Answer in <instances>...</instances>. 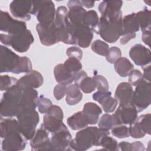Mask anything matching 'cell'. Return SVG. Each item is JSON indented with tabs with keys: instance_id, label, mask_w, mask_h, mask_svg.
I'll use <instances>...</instances> for the list:
<instances>
[{
	"instance_id": "obj_12",
	"label": "cell",
	"mask_w": 151,
	"mask_h": 151,
	"mask_svg": "<svg viewBox=\"0 0 151 151\" xmlns=\"http://www.w3.org/2000/svg\"><path fill=\"white\" fill-rule=\"evenodd\" d=\"M36 30L42 44L50 46L60 42L54 22L49 24L38 23L36 26Z\"/></svg>"
},
{
	"instance_id": "obj_29",
	"label": "cell",
	"mask_w": 151,
	"mask_h": 151,
	"mask_svg": "<svg viewBox=\"0 0 151 151\" xmlns=\"http://www.w3.org/2000/svg\"><path fill=\"white\" fill-rule=\"evenodd\" d=\"M83 94L79 87L74 84L68 85L65 101L68 105L73 106L78 103L82 99Z\"/></svg>"
},
{
	"instance_id": "obj_19",
	"label": "cell",
	"mask_w": 151,
	"mask_h": 151,
	"mask_svg": "<svg viewBox=\"0 0 151 151\" xmlns=\"http://www.w3.org/2000/svg\"><path fill=\"white\" fill-rule=\"evenodd\" d=\"M93 99L99 102L103 110L107 113L113 112L117 105L116 100L111 97V93L109 91L98 90L93 94Z\"/></svg>"
},
{
	"instance_id": "obj_28",
	"label": "cell",
	"mask_w": 151,
	"mask_h": 151,
	"mask_svg": "<svg viewBox=\"0 0 151 151\" xmlns=\"http://www.w3.org/2000/svg\"><path fill=\"white\" fill-rule=\"evenodd\" d=\"M114 67L116 72L122 77L128 76L134 68L132 63L125 57L119 58L114 63Z\"/></svg>"
},
{
	"instance_id": "obj_24",
	"label": "cell",
	"mask_w": 151,
	"mask_h": 151,
	"mask_svg": "<svg viewBox=\"0 0 151 151\" xmlns=\"http://www.w3.org/2000/svg\"><path fill=\"white\" fill-rule=\"evenodd\" d=\"M123 5L122 1H104L99 5V10L101 16L110 17L121 11Z\"/></svg>"
},
{
	"instance_id": "obj_52",
	"label": "cell",
	"mask_w": 151,
	"mask_h": 151,
	"mask_svg": "<svg viewBox=\"0 0 151 151\" xmlns=\"http://www.w3.org/2000/svg\"><path fill=\"white\" fill-rule=\"evenodd\" d=\"M142 41L148 46H150V31H144L142 33Z\"/></svg>"
},
{
	"instance_id": "obj_11",
	"label": "cell",
	"mask_w": 151,
	"mask_h": 151,
	"mask_svg": "<svg viewBox=\"0 0 151 151\" xmlns=\"http://www.w3.org/2000/svg\"><path fill=\"white\" fill-rule=\"evenodd\" d=\"M51 135L50 141L49 150H72L70 147V142L72 140V136L67 127Z\"/></svg>"
},
{
	"instance_id": "obj_47",
	"label": "cell",
	"mask_w": 151,
	"mask_h": 151,
	"mask_svg": "<svg viewBox=\"0 0 151 151\" xmlns=\"http://www.w3.org/2000/svg\"><path fill=\"white\" fill-rule=\"evenodd\" d=\"M67 56L70 58H74L80 61L83 57L82 50L77 47H71L67 48L66 51Z\"/></svg>"
},
{
	"instance_id": "obj_4",
	"label": "cell",
	"mask_w": 151,
	"mask_h": 151,
	"mask_svg": "<svg viewBox=\"0 0 151 151\" xmlns=\"http://www.w3.org/2000/svg\"><path fill=\"white\" fill-rule=\"evenodd\" d=\"M19 132L27 140H31L35 133L40 117L35 109H22L17 115Z\"/></svg>"
},
{
	"instance_id": "obj_15",
	"label": "cell",
	"mask_w": 151,
	"mask_h": 151,
	"mask_svg": "<svg viewBox=\"0 0 151 151\" xmlns=\"http://www.w3.org/2000/svg\"><path fill=\"white\" fill-rule=\"evenodd\" d=\"M26 140L19 131L13 132L4 138L2 143V149L6 151L24 150L27 145Z\"/></svg>"
},
{
	"instance_id": "obj_27",
	"label": "cell",
	"mask_w": 151,
	"mask_h": 151,
	"mask_svg": "<svg viewBox=\"0 0 151 151\" xmlns=\"http://www.w3.org/2000/svg\"><path fill=\"white\" fill-rule=\"evenodd\" d=\"M0 129L1 138H5L6 136L13 132L19 131L18 120L12 117L1 119Z\"/></svg>"
},
{
	"instance_id": "obj_51",
	"label": "cell",
	"mask_w": 151,
	"mask_h": 151,
	"mask_svg": "<svg viewBox=\"0 0 151 151\" xmlns=\"http://www.w3.org/2000/svg\"><path fill=\"white\" fill-rule=\"evenodd\" d=\"M132 150L133 151H143L145 150L144 145L140 141H136L132 143Z\"/></svg>"
},
{
	"instance_id": "obj_37",
	"label": "cell",
	"mask_w": 151,
	"mask_h": 151,
	"mask_svg": "<svg viewBox=\"0 0 151 151\" xmlns=\"http://www.w3.org/2000/svg\"><path fill=\"white\" fill-rule=\"evenodd\" d=\"M101 146L104 149L108 150H118V143L117 141L109 136V135L104 136L99 144V146Z\"/></svg>"
},
{
	"instance_id": "obj_44",
	"label": "cell",
	"mask_w": 151,
	"mask_h": 151,
	"mask_svg": "<svg viewBox=\"0 0 151 151\" xmlns=\"http://www.w3.org/2000/svg\"><path fill=\"white\" fill-rule=\"evenodd\" d=\"M143 80V74L139 70H133L129 75V83L132 86H136Z\"/></svg>"
},
{
	"instance_id": "obj_49",
	"label": "cell",
	"mask_w": 151,
	"mask_h": 151,
	"mask_svg": "<svg viewBox=\"0 0 151 151\" xmlns=\"http://www.w3.org/2000/svg\"><path fill=\"white\" fill-rule=\"evenodd\" d=\"M136 37V33H130L122 35V38L120 39V44L122 45L126 44L130 40Z\"/></svg>"
},
{
	"instance_id": "obj_43",
	"label": "cell",
	"mask_w": 151,
	"mask_h": 151,
	"mask_svg": "<svg viewBox=\"0 0 151 151\" xmlns=\"http://www.w3.org/2000/svg\"><path fill=\"white\" fill-rule=\"evenodd\" d=\"M121 56L122 52L120 49L117 47H112L109 48L108 54L106 57L109 63L114 64Z\"/></svg>"
},
{
	"instance_id": "obj_22",
	"label": "cell",
	"mask_w": 151,
	"mask_h": 151,
	"mask_svg": "<svg viewBox=\"0 0 151 151\" xmlns=\"http://www.w3.org/2000/svg\"><path fill=\"white\" fill-rule=\"evenodd\" d=\"M54 77L59 84L69 85L74 81V76L65 67L64 64H58L54 68Z\"/></svg>"
},
{
	"instance_id": "obj_17",
	"label": "cell",
	"mask_w": 151,
	"mask_h": 151,
	"mask_svg": "<svg viewBox=\"0 0 151 151\" xmlns=\"http://www.w3.org/2000/svg\"><path fill=\"white\" fill-rule=\"evenodd\" d=\"M43 77L40 73L36 70H32L27 74L18 80L17 85L22 91L27 89L37 88L43 84Z\"/></svg>"
},
{
	"instance_id": "obj_42",
	"label": "cell",
	"mask_w": 151,
	"mask_h": 151,
	"mask_svg": "<svg viewBox=\"0 0 151 151\" xmlns=\"http://www.w3.org/2000/svg\"><path fill=\"white\" fill-rule=\"evenodd\" d=\"M52 106V101L44 96H41L38 98L37 107L38 111L42 114H46L50 107Z\"/></svg>"
},
{
	"instance_id": "obj_32",
	"label": "cell",
	"mask_w": 151,
	"mask_h": 151,
	"mask_svg": "<svg viewBox=\"0 0 151 151\" xmlns=\"http://www.w3.org/2000/svg\"><path fill=\"white\" fill-rule=\"evenodd\" d=\"M118 124L113 114L107 113L102 115L98 122L99 128L106 131H109L114 126Z\"/></svg>"
},
{
	"instance_id": "obj_25",
	"label": "cell",
	"mask_w": 151,
	"mask_h": 151,
	"mask_svg": "<svg viewBox=\"0 0 151 151\" xmlns=\"http://www.w3.org/2000/svg\"><path fill=\"white\" fill-rule=\"evenodd\" d=\"M38 94V91L34 88L22 91L21 109H35L37 107V103L39 98Z\"/></svg>"
},
{
	"instance_id": "obj_13",
	"label": "cell",
	"mask_w": 151,
	"mask_h": 151,
	"mask_svg": "<svg viewBox=\"0 0 151 151\" xmlns=\"http://www.w3.org/2000/svg\"><path fill=\"white\" fill-rule=\"evenodd\" d=\"M137 113L133 104L119 105L113 116L119 124H130L136 120Z\"/></svg>"
},
{
	"instance_id": "obj_9",
	"label": "cell",
	"mask_w": 151,
	"mask_h": 151,
	"mask_svg": "<svg viewBox=\"0 0 151 151\" xmlns=\"http://www.w3.org/2000/svg\"><path fill=\"white\" fill-rule=\"evenodd\" d=\"M67 27L77 45L82 48H87L90 45L93 38L91 28L83 23L76 27L70 26L67 24Z\"/></svg>"
},
{
	"instance_id": "obj_54",
	"label": "cell",
	"mask_w": 151,
	"mask_h": 151,
	"mask_svg": "<svg viewBox=\"0 0 151 151\" xmlns=\"http://www.w3.org/2000/svg\"><path fill=\"white\" fill-rule=\"evenodd\" d=\"M83 6H85L87 8H91L94 6L95 1H80Z\"/></svg>"
},
{
	"instance_id": "obj_21",
	"label": "cell",
	"mask_w": 151,
	"mask_h": 151,
	"mask_svg": "<svg viewBox=\"0 0 151 151\" xmlns=\"http://www.w3.org/2000/svg\"><path fill=\"white\" fill-rule=\"evenodd\" d=\"M83 113L88 124H94L97 123L99 116L101 114V108L93 102L86 103L83 107Z\"/></svg>"
},
{
	"instance_id": "obj_38",
	"label": "cell",
	"mask_w": 151,
	"mask_h": 151,
	"mask_svg": "<svg viewBox=\"0 0 151 151\" xmlns=\"http://www.w3.org/2000/svg\"><path fill=\"white\" fill-rule=\"evenodd\" d=\"M79 87L84 93H90L96 89V84L93 77L87 76L81 81Z\"/></svg>"
},
{
	"instance_id": "obj_16",
	"label": "cell",
	"mask_w": 151,
	"mask_h": 151,
	"mask_svg": "<svg viewBox=\"0 0 151 151\" xmlns=\"http://www.w3.org/2000/svg\"><path fill=\"white\" fill-rule=\"evenodd\" d=\"M129 55L134 64L142 68L150 64L151 55L150 50L142 44H136L130 50Z\"/></svg>"
},
{
	"instance_id": "obj_8",
	"label": "cell",
	"mask_w": 151,
	"mask_h": 151,
	"mask_svg": "<svg viewBox=\"0 0 151 151\" xmlns=\"http://www.w3.org/2000/svg\"><path fill=\"white\" fill-rule=\"evenodd\" d=\"M22 57L4 45H1V73L11 72L17 74Z\"/></svg>"
},
{
	"instance_id": "obj_34",
	"label": "cell",
	"mask_w": 151,
	"mask_h": 151,
	"mask_svg": "<svg viewBox=\"0 0 151 151\" xmlns=\"http://www.w3.org/2000/svg\"><path fill=\"white\" fill-rule=\"evenodd\" d=\"M91 48L96 54L106 57L110 48L109 45L105 42L100 40H96L92 42Z\"/></svg>"
},
{
	"instance_id": "obj_26",
	"label": "cell",
	"mask_w": 151,
	"mask_h": 151,
	"mask_svg": "<svg viewBox=\"0 0 151 151\" xmlns=\"http://www.w3.org/2000/svg\"><path fill=\"white\" fill-rule=\"evenodd\" d=\"M122 35L126 34L135 33L138 31L140 27L136 13L126 15L122 19Z\"/></svg>"
},
{
	"instance_id": "obj_2",
	"label": "cell",
	"mask_w": 151,
	"mask_h": 151,
	"mask_svg": "<svg viewBox=\"0 0 151 151\" xmlns=\"http://www.w3.org/2000/svg\"><path fill=\"white\" fill-rule=\"evenodd\" d=\"M109 134V131L97 127H87L76 133L75 138L70 142V147L72 150H86L93 146H99L101 138Z\"/></svg>"
},
{
	"instance_id": "obj_6",
	"label": "cell",
	"mask_w": 151,
	"mask_h": 151,
	"mask_svg": "<svg viewBox=\"0 0 151 151\" xmlns=\"http://www.w3.org/2000/svg\"><path fill=\"white\" fill-rule=\"evenodd\" d=\"M55 8L52 1H33L31 14L36 16L39 23L49 24L54 22Z\"/></svg>"
},
{
	"instance_id": "obj_39",
	"label": "cell",
	"mask_w": 151,
	"mask_h": 151,
	"mask_svg": "<svg viewBox=\"0 0 151 151\" xmlns=\"http://www.w3.org/2000/svg\"><path fill=\"white\" fill-rule=\"evenodd\" d=\"M93 79L96 84V88L99 91H108L109 88V83L106 78L101 75L98 74L96 70L93 73Z\"/></svg>"
},
{
	"instance_id": "obj_40",
	"label": "cell",
	"mask_w": 151,
	"mask_h": 151,
	"mask_svg": "<svg viewBox=\"0 0 151 151\" xmlns=\"http://www.w3.org/2000/svg\"><path fill=\"white\" fill-rule=\"evenodd\" d=\"M18 80L17 78L8 75L1 76V90H8L12 87L17 85Z\"/></svg>"
},
{
	"instance_id": "obj_46",
	"label": "cell",
	"mask_w": 151,
	"mask_h": 151,
	"mask_svg": "<svg viewBox=\"0 0 151 151\" xmlns=\"http://www.w3.org/2000/svg\"><path fill=\"white\" fill-rule=\"evenodd\" d=\"M68 85L65 84H58L55 86L53 94L56 100H60L66 94Z\"/></svg>"
},
{
	"instance_id": "obj_1",
	"label": "cell",
	"mask_w": 151,
	"mask_h": 151,
	"mask_svg": "<svg viewBox=\"0 0 151 151\" xmlns=\"http://www.w3.org/2000/svg\"><path fill=\"white\" fill-rule=\"evenodd\" d=\"M122 11L110 16H101L96 27L93 29L106 42L114 43L118 40L122 31Z\"/></svg>"
},
{
	"instance_id": "obj_7",
	"label": "cell",
	"mask_w": 151,
	"mask_h": 151,
	"mask_svg": "<svg viewBox=\"0 0 151 151\" xmlns=\"http://www.w3.org/2000/svg\"><path fill=\"white\" fill-rule=\"evenodd\" d=\"M150 83L143 80L136 87L133 93L132 104L137 111L140 112L150 105Z\"/></svg>"
},
{
	"instance_id": "obj_30",
	"label": "cell",
	"mask_w": 151,
	"mask_h": 151,
	"mask_svg": "<svg viewBox=\"0 0 151 151\" xmlns=\"http://www.w3.org/2000/svg\"><path fill=\"white\" fill-rule=\"evenodd\" d=\"M67 123L68 126L74 130L84 129L88 124L82 111H78L69 117Z\"/></svg>"
},
{
	"instance_id": "obj_23",
	"label": "cell",
	"mask_w": 151,
	"mask_h": 151,
	"mask_svg": "<svg viewBox=\"0 0 151 151\" xmlns=\"http://www.w3.org/2000/svg\"><path fill=\"white\" fill-rule=\"evenodd\" d=\"M62 119L57 116L45 114L43 119L42 126L50 133L52 134L61 130L66 127L63 123Z\"/></svg>"
},
{
	"instance_id": "obj_5",
	"label": "cell",
	"mask_w": 151,
	"mask_h": 151,
	"mask_svg": "<svg viewBox=\"0 0 151 151\" xmlns=\"http://www.w3.org/2000/svg\"><path fill=\"white\" fill-rule=\"evenodd\" d=\"M0 40L3 44L11 47L17 52H25L28 50L34 39L31 32L27 29L14 35L1 34Z\"/></svg>"
},
{
	"instance_id": "obj_35",
	"label": "cell",
	"mask_w": 151,
	"mask_h": 151,
	"mask_svg": "<svg viewBox=\"0 0 151 151\" xmlns=\"http://www.w3.org/2000/svg\"><path fill=\"white\" fill-rule=\"evenodd\" d=\"M150 114H142L137 117L136 122L145 134H150Z\"/></svg>"
},
{
	"instance_id": "obj_45",
	"label": "cell",
	"mask_w": 151,
	"mask_h": 151,
	"mask_svg": "<svg viewBox=\"0 0 151 151\" xmlns=\"http://www.w3.org/2000/svg\"><path fill=\"white\" fill-rule=\"evenodd\" d=\"M130 135L135 139H139L145 136V133L143 132L141 128L139 127L136 120L130 124L129 128Z\"/></svg>"
},
{
	"instance_id": "obj_48",
	"label": "cell",
	"mask_w": 151,
	"mask_h": 151,
	"mask_svg": "<svg viewBox=\"0 0 151 151\" xmlns=\"http://www.w3.org/2000/svg\"><path fill=\"white\" fill-rule=\"evenodd\" d=\"M87 76V74L83 71L81 70L79 72H78L75 76H74V84L76 85L77 86L79 87V85L81 81Z\"/></svg>"
},
{
	"instance_id": "obj_50",
	"label": "cell",
	"mask_w": 151,
	"mask_h": 151,
	"mask_svg": "<svg viewBox=\"0 0 151 151\" xmlns=\"http://www.w3.org/2000/svg\"><path fill=\"white\" fill-rule=\"evenodd\" d=\"M132 151V145L127 142H122L118 144V150Z\"/></svg>"
},
{
	"instance_id": "obj_20",
	"label": "cell",
	"mask_w": 151,
	"mask_h": 151,
	"mask_svg": "<svg viewBox=\"0 0 151 151\" xmlns=\"http://www.w3.org/2000/svg\"><path fill=\"white\" fill-rule=\"evenodd\" d=\"M134 91L132 86L126 82L120 83L116 90L114 99L119 105L132 104Z\"/></svg>"
},
{
	"instance_id": "obj_3",
	"label": "cell",
	"mask_w": 151,
	"mask_h": 151,
	"mask_svg": "<svg viewBox=\"0 0 151 151\" xmlns=\"http://www.w3.org/2000/svg\"><path fill=\"white\" fill-rule=\"evenodd\" d=\"M22 90L15 85L3 94L0 103V113L5 117L17 116L21 106Z\"/></svg>"
},
{
	"instance_id": "obj_36",
	"label": "cell",
	"mask_w": 151,
	"mask_h": 151,
	"mask_svg": "<svg viewBox=\"0 0 151 151\" xmlns=\"http://www.w3.org/2000/svg\"><path fill=\"white\" fill-rule=\"evenodd\" d=\"M64 65L74 76L81 71L82 68V64L80 61L74 58L69 57L65 61Z\"/></svg>"
},
{
	"instance_id": "obj_10",
	"label": "cell",
	"mask_w": 151,
	"mask_h": 151,
	"mask_svg": "<svg viewBox=\"0 0 151 151\" xmlns=\"http://www.w3.org/2000/svg\"><path fill=\"white\" fill-rule=\"evenodd\" d=\"M0 20L1 31L7 32L11 35H15L27 29L25 22L12 18L7 12L1 11Z\"/></svg>"
},
{
	"instance_id": "obj_41",
	"label": "cell",
	"mask_w": 151,
	"mask_h": 151,
	"mask_svg": "<svg viewBox=\"0 0 151 151\" xmlns=\"http://www.w3.org/2000/svg\"><path fill=\"white\" fill-rule=\"evenodd\" d=\"M112 134L119 139L126 138L129 137V128L123 124H118L114 126L111 129Z\"/></svg>"
},
{
	"instance_id": "obj_33",
	"label": "cell",
	"mask_w": 151,
	"mask_h": 151,
	"mask_svg": "<svg viewBox=\"0 0 151 151\" xmlns=\"http://www.w3.org/2000/svg\"><path fill=\"white\" fill-rule=\"evenodd\" d=\"M99 22V18L97 13L94 10H90L86 11L83 19V23L89 27L91 29L96 27Z\"/></svg>"
},
{
	"instance_id": "obj_14",
	"label": "cell",
	"mask_w": 151,
	"mask_h": 151,
	"mask_svg": "<svg viewBox=\"0 0 151 151\" xmlns=\"http://www.w3.org/2000/svg\"><path fill=\"white\" fill-rule=\"evenodd\" d=\"M32 8V1H13L9 5V9L12 15L16 18L24 21L31 19Z\"/></svg>"
},
{
	"instance_id": "obj_18",
	"label": "cell",
	"mask_w": 151,
	"mask_h": 151,
	"mask_svg": "<svg viewBox=\"0 0 151 151\" xmlns=\"http://www.w3.org/2000/svg\"><path fill=\"white\" fill-rule=\"evenodd\" d=\"M50 138L48 132L41 124V127L35 132L31 139L30 145L32 150H49Z\"/></svg>"
},
{
	"instance_id": "obj_31",
	"label": "cell",
	"mask_w": 151,
	"mask_h": 151,
	"mask_svg": "<svg viewBox=\"0 0 151 151\" xmlns=\"http://www.w3.org/2000/svg\"><path fill=\"white\" fill-rule=\"evenodd\" d=\"M139 27L142 32L150 31V11L145 8L143 10L136 13Z\"/></svg>"
},
{
	"instance_id": "obj_53",
	"label": "cell",
	"mask_w": 151,
	"mask_h": 151,
	"mask_svg": "<svg viewBox=\"0 0 151 151\" xmlns=\"http://www.w3.org/2000/svg\"><path fill=\"white\" fill-rule=\"evenodd\" d=\"M143 78L149 82L150 81V65H147L143 68Z\"/></svg>"
}]
</instances>
